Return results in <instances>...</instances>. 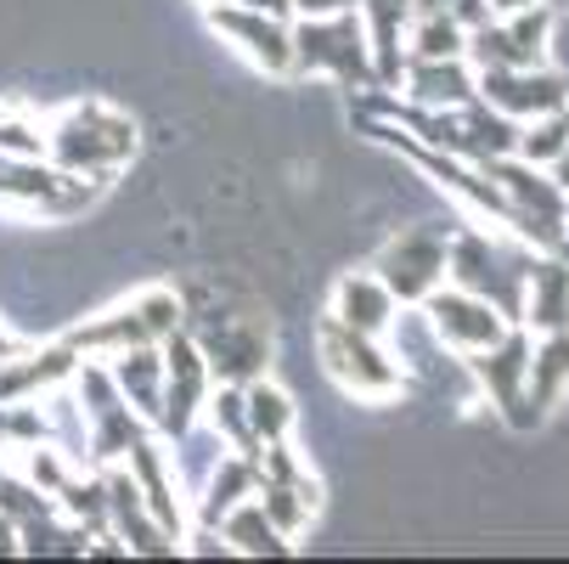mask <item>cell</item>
Listing matches in <instances>:
<instances>
[{
    "label": "cell",
    "mask_w": 569,
    "mask_h": 564,
    "mask_svg": "<svg viewBox=\"0 0 569 564\" xmlns=\"http://www.w3.org/2000/svg\"><path fill=\"white\" fill-rule=\"evenodd\" d=\"M108 378L119 384V395L147 424H158V407H164V350L158 345H130V350L108 356Z\"/></svg>",
    "instance_id": "ffe728a7"
},
{
    "label": "cell",
    "mask_w": 569,
    "mask_h": 564,
    "mask_svg": "<svg viewBox=\"0 0 569 564\" xmlns=\"http://www.w3.org/2000/svg\"><path fill=\"white\" fill-rule=\"evenodd\" d=\"M260 492V463L249 457V452H226L214 468H209V479L198 486V525H220L242 497H254Z\"/></svg>",
    "instance_id": "7402d4cb"
},
{
    "label": "cell",
    "mask_w": 569,
    "mask_h": 564,
    "mask_svg": "<svg viewBox=\"0 0 569 564\" xmlns=\"http://www.w3.org/2000/svg\"><path fill=\"white\" fill-rule=\"evenodd\" d=\"M242 407H249V435H254L260 446L293 435V400H288L277 384H266V378L242 384Z\"/></svg>",
    "instance_id": "d4e9b609"
},
{
    "label": "cell",
    "mask_w": 569,
    "mask_h": 564,
    "mask_svg": "<svg viewBox=\"0 0 569 564\" xmlns=\"http://www.w3.org/2000/svg\"><path fill=\"white\" fill-rule=\"evenodd\" d=\"M254 497H260V508L271 514V525H277L288 542H293V536L316 520V503H321L316 492H299V486H260Z\"/></svg>",
    "instance_id": "83f0119b"
},
{
    "label": "cell",
    "mask_w": 569,
    "mask_h": 564,
    "mask_svg": "<svg viewBox=\"0 0 569 564\" xmlns=\"http://www.w3.org/2000/svg\"><path fill=\"white\" fill-rule=\"evenodd\" d=\"M79 373V350L73 345H51L40 356H12L0 362V400H34V395H51L57 384H68Z\"/></svg>",
    "instance_id": "d6986e66"
},
{
    "label": "cell",
    "mask_w": 569,
    "mask_h": 564,
    "mask_svg": "<svg viewBox=\"0 0 569 564\" xmlns=\"http://www.w3.org/2000/svg\"><path fill=\"white\" fill-rule=\"evenodd\" d=\"M102 497H108V531L130 547V553H152V558H164L176 553V536L152 520V508L141 503V486L130 479L124 463H102Z\"/></svg>",
    "instance_id": "4fadbf2b"
},
{
    "label": "cell",
    "mask_w": 569,
    "mask_h": 564,
    "mask_svg": "<svg viewBox=\"0 0 569 564\" xmlns=\"http://www.w3.org/2000/svg\"><path fill=\"white\" fill-rule=\"evenodd\" d=\"M525 328L536 334H563L569 328V266L558 255L536 260L530 266V283H525Z\"/></svg>",
    "instance_id": "603a6c76"
},
{
    "label": "cell",
    "mask_w": 569,
    "mask_h": 564,
    "mask_svg": "<svg viewBox=\"0 0 569 564\" xmlns=\"http://www.w3.org/2000/svg\"><path fill=\"white\" fill-rule=\"evenodd\" d=\"M321 362H328V373L350 389V395H367V400H389L400 384H406V373H400V362L378 345V339H367V334H356V328H345L339 316H328L321 321Z\"/></svg>",
    "instance_id": "ba28073f"
},
{
    "label": "cell",
    "mask_w": 569,
    "mask_h": 564,
    "mask_svg": "<svg viewBox=\"0 0 569 564\" xmlns=\"http://www.w3.org/2000/svg\"><path fill=\"white\" fill-rule=\"evenodd\" d=\"M293 73H333L339 86L367 91L372 79V51H367V29L356 12H333V18H293Z\"/></svg>",
    "instance_id": "3957f363"
},
{
    "label": "cell",
    "mask_w": 569,
    "mask_h": 564,
    "mask_svg": "<svg viewBox=\"0 0 569 564\" xmlns=\"http://www.w3.org/2000/svg\"><path fill=\"white\" fill-rule=\"evenodd\" d=\"M209 23L226 40H237V51L260 62L266 73H293V34H288L293 18H277L260 7H209Z\"/></svg>",
    "instance_id": "5bb4252c"
},
{
    "label": "cell",
    "mask_w": 569,
    "mask_h": 564,
    "mask_svg": "<svg viewBox=\"0 0 569 564\" xmlns=\"http://www.w3.org/2000/svg\"><path fill=\"white\" fill-rule=\"evenodd\" d=\"M418 305H423V321H429L435 345H451V350H462V356L497 345V339L513 328V321H508L491 299H479V294H468V288H429Z\"/></svg>",
    "instance_id": "9c48e42d"
},
{
    "label": "cell",
    "mask_w": 569,
    "mask_h": 564,
    "mask_svg": "<svg viewBox=\"0 0 569 564\" xmlns=\"http://www.w3.org/2000/svg\"><path fill=\"white\" fill-rule=\"evenodd\" d=\"M181 321H187L181 294H170V288H147L141 299H130V305L97 316L91 328H73L68 345H73L79 356H86V350H91V356H119V350H130V345H158L164 334H176Z\"/></svg>",
    "instance_id": "277c9868"
},
{
    "label": "cell",
    "mask_w": 569,
    "mask_h": 564,
    "mask_svg": "<svg viewBox=\"0 0 569 564\" xmlns=\"http://www.w3.org/2000/svg\"><path fill=\"white\" fill-rule=\"evenodd\" d=\"M378 283L400 299V305H418L429 288L446 283V231L440 226H406L395 244L378 255Z\"/></svg>",
    "instance_id": "30bf717a"
},
{
    "label": "cell",
    "mask_w": 569,
    "mask_h": 564,
    "mask_svg": "<svg viewBox=\"0 0 569 564\" xmlns=\"http://www.w3.org/2000/svg\"><path fill=\"white\" fill-rule=\"evenodd\" d=\"M569 395V328L563 334H541V345H530V373H525V424L536 429L558 400Z\"/></svg>",
    "instance_id": "ac0fdd59"
},
{
    "label": "cell",
    "mask_w": 569,
    "mask_h": 564,
    "mask_svg": "<svg viewBox=\"0 0 569 564\" xmlns=\"http://www.w3.org/2000/svg\"><path fill=\"white\" fill-rule=\"evenodd\" d=\"M136 152V125L113 113L108 102H73L46 130V158L68 176H113Z\"/></svg>",
    "instance_id": "6da1fadb"
},
{
    "label": "cell",
    "mask_w": 569,
    "mask_h": 564,
    "mask_svg": "<svg viewBox=\"0 0 569 564\" xmlns=\"http://www.w3.org/2000/svg\"><path fill=\"white\" fill-rule=\"evenodd\" d=\"M468 367H473V378L485 384V389H491V400H497V413L508 418V429H530L525 424V373H530V334L519 328V321H513V328L497 339V345H485V350H473L468 356Z\"/></svg>",
    "instance_id": "7c38bea8"
},
{
    "label": "cell",
    "mask_w": 569,
    "mask_h": 564,
    "mask_svg": "<svg viewBox=\"0 0 569 564\" xmlns=\"http://www.w3.org/2000/svg\"><path fill=\"white\" fill-rule=\"evenodd\" d=\"M214 531L231 542V553H254V558H266V553H271V558H282V553L293 547V542L271 525V514L260 508V497H242V503H237Z\"/></svg>",
    "instance_id": "cb8c5ba5"
},
{
    "label": "cell",
    "mask_w": 569,
    "mask_h": 564,
    "mask_svg": "<svg viewBox=\"0 0 569 564\" xmlns=\"http://www.w3.org/2000/svg\"><path fill=\"white\" fill-rule=\"evenodd\" d=\"M547 51H552V73L563 79V91H569V12L552 18V29H547Z\"/></svg>",
    "instance_id": "f546056e"
},
{
    "label": "cell",
    "mask_w": 569,
    "mask_h": 564,
    "mask_svg": "<svg viewBox=\"0 0 569 564\" xmlns=\"http://www.w3.org/2000/svg\"><path fill=\"white\" fill-rule=\"evenodd\" d=\"M547 170H552V181H558V192H569V147H563V152L552 158V165H547Z\"/></svg>",
    "instance_id": "1f68e13d"
},
{
    "label": "cell",
    "mask_w": 569,
    "mask_h": 564,
    "mask_svg": "<svg viewBox=\"0 0 569 564\" xmlns=\"http://www.w3.org/2000/svg\"><path fill=\"white\" fill-rule=\"evenodd\" d=\"M102 176H68L51 158H23V152H0V204L40 209V215H73L97 204Z\"/></svg>",
    "instance_id": "5b68a950"
},
{
    "label": "cell",
    "mask_w": 569,
    "mask_h": 564,
    "mask_svg": "<svg viewBox=\"0 0 569 564\" xmlns=\"http://www.w3.org/2000/svg\"><path fill=\"white\" fill-rule=\"evenodd\" d=\"M530 255L525 249H502L479 231H457L446 237V283L451 288H468L479 299H491L508 321L525 316V283H530Z\"/></svg>",
    "instance_id": "7a4b0ae2"
},
{
    "label": "cell",
    "mask_w": 569,
    "mask_h": 564,
    "mask_svg": "<svg viewBox=\"0 0 569 564\" xmlns=\"http://www.w3.org/2000/svg\"><path fill=\"white\" fill-rule=\"evenodd\" d=\"M361 12V29H367V51H372V79L389 91L400 86L406 73V51H400V34L412 29V0H356Z\"/></svg>",
    "instance_id": "9a60e30c"
},
{
    "label": "cell",
    "mask_w": 569,
    "mask_h": 564,
    "mask_svg": "<svg viewBox=\"0 0 569 564\" xmlns=\"http://www.w3.org/2000/svg\"><path fill=\"white\" fill-rule=\"evenodd\" d=\"M519 7H530V0H491V12H502V18H508V12H519Z\"/></svg>",
    "instance_id": "d6a6232c"
},
{
    "label": "cell",
    "mask_w": 569,
    "mask_h": 564,
    "mask_svg": "<svg viewBox=\"0 0 569 564\" xmlns=\"http://www.w3.org/2000/svg\"><path fill=\"white\" fill-rule=\"evenodd\" d=\"M473 68L462 57H406V102L418 108H462L473 102Z\"/></svg>",
    "instance_id": "e0dca14e"
},
{
    "label": "cell",
    "mask_w": 569,
    "mask_h": 564,
    "mask_svg": "<svg viewBox=\"0 0 569 564\" xmlns=\"http://www.w3.org/2000/svg\"><path fill=\"white\" fill-rule=\"evenodd\" d=\"M181 328L198 339L203 367L214 384H254L266 378L271 362V328L254 316H209V321H181Z\"/></svg>",
    "instance_id": "8992f818"
},
{
    "label": "cell",
    "mask_w": 569,
    "mask_h": 564,
    "mask_svg": "<svg viewBox=\"0 0 569 564\" xmlns=\"http://www.w3.org/2000/svg\"><path fill=\"white\" fill-rule=\"evenodd\" d=\"M563 147H569V108L541 113V119H525V125H519V147H513V158H525V165L547 170Z\"/></svg>",
    "instance_id": "4316f807"
},
{
    "label": "cell",
    "mask_w": 569,
    "mask_h": 564,
    "mask_svg": "<svg viewBox=\"0 0 569 564\" xmlns=\"http://www.w3.org/2000/svg\"><path fill=\"white\" fill-rule=\"evenodd\" d=\"M73 389H79V400H86V452L97 463H119L130 452V441L152 435V424L119 395V384L108 378V367H86V362H79Z\"/></svg>",
    "instance_id": "52a82bcc"
},
{
    "label": "cell",
    "mask_w": 569,
    "mask_h": 564,
    "mask_svg": "<svg viewBox=\"0 0 569 564\" xmlns=\"http://www.w3.org/2000/svg\"><path fill=\"white\" fill-rule=\"evenodd\" d=\"M299 18H333V12H356V0H293Z\"/></svg>",
    "instance_id": "4dcf8cb0"
},
{
    "label": "cell",
    "mask_w": 569,
    "mask_h": 564,
    "mask_svg": "<svg viewBox=\"0 0 569 564\" xmlns=\"http://www.w3.org/2000/svg\"><path fill=\"white\" fill-rule=\"evenodd\" d=\"M124 468H130V479L141 486V503L152 508V520L164 525L170 536H181V525H187V514H181V497H176V486H181V479L170 474V457H164V446H158L152 435L130 441V452H124Z\"/></svg>",
    "instance_id": "2e32d148"
},
{
    "label": "cell",
    "mask_w": 569,
    "mask_h": 564,
    "mask_svg": "<svg viewBox=\"0 0 569 564\" xmlns=\"http://www.w3.org/2000/svg\"><path fill=\"white\" fill-rule=\"evenodd\" d=\"M158 350H164V407H158V424L152 429H164V435H181L198 424L203 413V400H209V367H203V350L187 328L164 334L158 339Z\"/></svg>",
    "instance_id": "8fae6325"
},
{
    "label": "cell",
    "mask_w": 569,
    "mask_h": 564,
    "mask_svg": "<svg viewBox=\"0 0 569 564\" xmlns=\"http://www.w3.org/2000/svg\"><path fill=\"white\" fill-rule=\"evenodd\" d=\"M395 310H400V299L378 283V271H356V277H345L339 294H333V316L345 321V328L367 334V339H383V334L395 328Z\"/></svg>",
    "instance_id": "44dd1931"
},
{
    "label": "cell",
    "mask_w": 569,
    "mask_h": 564,
    "mask_svg": "<svg viewBox=\"0 0 569 564\" xmlns=\"http://www.w3.org/2000/svg\"><path fill=\"white\" fill-rule=\"evenodd\" d=\"M462 40H468V29L451 12H423V18H412V51L406 57H462Z\"/></svg>",
    "instance_id": "f1b7e54d"
},
{
    "label": "cell",
    "mask_w": 569,
    "mask_h": 564,
    "mask_svg": "<svg viewBox=\"0 0 569 564\" xmlns=\"http://www.w3.org/2000/svg\"><path fill=\"white\" fill-rule=\"evenodd\" d=\"M203 407H209V429L231 446V452H260V441L249 435V407H242V384H220L209 400H203Z\"/></svg>",
    "instance_id": "484cf974"
}]
</instances>
